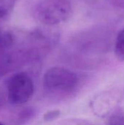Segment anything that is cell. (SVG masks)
<instances>
[{"mask_svg": "<svg viewBox=\"0 0 124 125\" xmlns=\"http://www.w3.org/2000/svg\"><path fill=\"white\" fill-rule=\"evenodd\" d=\"M9 102L13 105H23L29 102L34 92V83L31 77L25 72L12 75L7 83Z\"/></svg>", "mask_w": 124, "mask_h": 125, "instance_id": "3957f363", "label": "cell"}, {"mask_svg": "<svg viewBox=\"0 0 124 125\" xmlns=\"http://www.w3.org/2000/svg\"><path fill=\"white\" fill-rule=\"evenodd\" d=\"M9 40H11L10 36L6 35V36L4 37V38H3V37H1V36L0 35V48H1V46H3V44H4V42H5V43H7Z\"/></svg>", "mask_w": 124, "mask_h": 125, "instance_id": "30bf717a", "label": "cell"}, {"mask_svg": "<svg viewBox=\"0 0 124 125\" xmlns=\"http://www.w3.org/2000/svg\"><path fill=\"white\" fill-rule=\"evenodd\" d=\"M44 89L56 97L72 94L79 84L77 75L64 67H53L44 74L42 79Z\"/></svg>", "mask_w": 124, "mask_h": 125, "instance_id": "6da1fadb", "label": "cell"}, {"mask_svg": "<svg viewBox=\"0 0 124 125\" xmlns=\"http://www.w3.org/2000/svg\"><path fill=\"white\" fill-rule=\"evenodd\" d=\"M114 53L116 58L121 61H124V28L121 29L116 36Z\"/></svg>", "mask_w": 124, "mask_h": 125, "instance_id": "5b68a950", "label": "cell"}, {"mask_svg": "<svg viewBox=\"0 0 124 125\" xmlns=\"http://www.w3.org/2000/svg\"><path fill=\"white\" fill-rule=\"evenodd\" d=\"M0 125H2V124H1V123H0Z\"/></svg>", "mask_w": 124, "mask_h": 125, "instance_id": "8fae6325", "label": "cell"}, {"mask_svg": "<svg viewBox=\"0 0 124 125\" xmlns=\"http://www.w3.org/2000/svg\"><path fill=\"white\" fill-rule=\"evenodd\" d=\"M107 125H124V111L115 110L109 117Z\"/></svg>", "mask_w": 124, "mask_h": 125, "instance_id": "52a82bcc", "label": "cell"}, {"mask_svg": "<svg viewBox=\"0 0 124 125\" xmlns=\"http://www.w3.org/2000/svg\"><path fill=\"white\" fill-rule=\"evenodd\" d=\"M72 14V5L69 0H42L34 9L35 18L48 26L67 21Z\"/></svg>", "mask_w": 124, "mask_h": 125, "instance_id": "7a4b0ae2", "label": "cell"}, {"mask_svg": "<svg viewBox=\"0 0 124 125\" xmlns=\"http://www.w3.org/2000/svg\"><path fill=\"white\" fill-rule=\"evenodd\" d=\"M58 125H91L89 122L82 119H69L63 121Z\"/></svg>", "mask_w": 124, "mask_h": 125, "instance_id": "9c48e42d", "label": "cell"}, {"mask_svg": "<svg viewBox=\"0 0 124 125\" xmlns=\"http://www.w3.org/2000/svg\"><path fill=\"white\" fill-rule=\"evenodd\" d=\"M16 0H0V19L7 16L13 10Z\"/></svg>", "mask_w": 124, "mask_h": 125, "instance_id": "8992f818", "label": "cell"}, {"mask_svg": "<svg viewBox=\"0 0 124 125\" xmlns=\"http://www.w3.org/2000/svg\"><path fill=\"white\" fill-rule=\"evenodd\" d=\"M119 94L115 91H105L94 97L90 107L94 114L98 117H105L115 111L118 102Z\"/></svg>", "mask_w": 124, "mask_h": 125, "instance_id": "277c9868", "label": "cell"}, {"mask_svg": "<svg viewBox=\"0 0 124 125\" xmlns=\"http://www.w3.org/2000/svg\"><path fill=\"white\" fill-rule=\"evenodd\" d=\"M61 115V111L56 109V110H50L46 112L43 116V119L45 122H52L56 119H58Z\"/></svg>", "mask_w": 124, "mask_h": 125, "instance_id": "ba28073f", "label": "cell"}]
</instances>
